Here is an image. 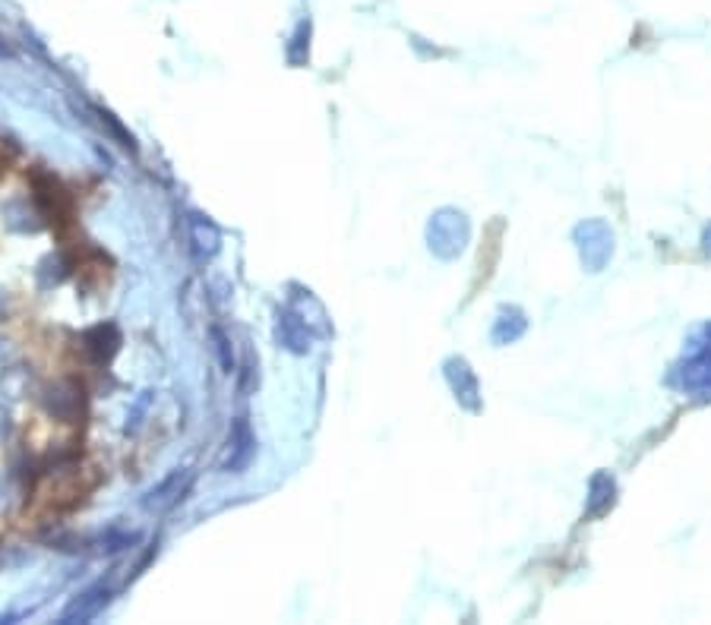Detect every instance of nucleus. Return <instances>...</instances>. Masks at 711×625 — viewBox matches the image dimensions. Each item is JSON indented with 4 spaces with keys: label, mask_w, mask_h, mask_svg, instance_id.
<instances>
[{
    "label": "nucleus",
    "mask_w": 711,
    "mask_h": 625,
    "mask_svg": "<svg viewBox=\"0 0 711 625\" xmlns=\"http://www.w3.org/2000/svg\"><path fill=\"white\" fill-rule=\"evenodd\" d=\"M187 225H190V247L200 259H212L215 253L222 250V234H219V228L212 225L209 215L193 212L187 218Z\"/></svg>",
    "instance_id": "6"
},
{
    "label": "nucleus",
    "mask_w": 711,
    "mask_h": 625,
    "mask_svg": "<svg viewBox=\"0 0 711 625\" xmlns=\"http://www.w3.org/2000/svg\"><path fill=\"white\" fill-rule=\"evenodd\" d=\"M79 395H83V389L73 386V382H64V386H51V389L42 395V405H45V411H48L51 417L70 423V420L79 414V401H83Z\"/></svg>",
    "instance_id": "8"
},
{
    "label": "nucleus",
    "mask_w": 711,
    "mask_h": 625,
    "mask_svg": "<svg viewBox=\"0 0 711 625\" xmlns=\"http://www.w3.org/2000/svg\"><path fill=\"white\" fill-rule=\"evenodd\" d=\"M427 237H430V250L449 259V256H456L462 247H465V240H468V221L462 212H452V209H443L433 215L430 221V228H427Z\"/></svg>",
    "instance_id": "1"
},
{
    "label": "nucleus",
    "mask_w": 711,
    "mask_h": 625,
    "mask_svg": "<svg viewBox=\"0 0 711 625\" xmlns=\"http://www.w3.org/2000/svg\"><path fill=\"white\" fill-rule=\"evenodd\" d=\"M111 600V588L105 581H98V584H92V588H86L83 594H79L70 607L61 613V625H73V622H89V619H95L98 613L105 610V603Z\"/></svg>",
    "instance_id": "5"
},
{
    "label": "nucleus",
    "mask_w": 711,
    "mask_h": 625,
    "mask_svg": "<svg viewBox=\"0 0 711 625\" xmlns=\"http://www.w3.org/2000/svg\"><path fill=\"white\" fill-rule=\"evenodd\" d=\"M275 338H279V348H285L294 357H304L313 348V335L307 329V322L291 307L275 310Z\"/></svg>",
    "instance_id": "4"
},
{
    "label": "nucleus",
    "mask_w": 711,
    "mask_h": 625,
    "mask_svg": "<svg viewBox=\"0 0 711 625\" xmlns=\"http://www.w3.org/2000/svg\"><path fill=\"white\" fill-rule=\"evenodd\" d=\"M310 35H313V23H310V19H301V23L294 26L291 42L285 48V57H288L291 67H304L307 60H310Z\"/></svg>",
    "instance_id": "9"
},
{
    "label": "nucleus",
    "mask_w": 711,
    "mask_h": 625,
    "mask_svg": "<svg viewBox=\"0 0 711 625\" xmlns=\"http://www.w3.org/2000/svg\"><path fill=\"white\" fill-rule=\"evenodd\" d=\"M256 458V436L250 430V420L247 417H237L231 423V436H228V452L219 461V471L222 474H244Z\"/></svg>",
    "instance_id": "2"
},
{
    "label": "nucleus",
    "mask_w": 711,
    "mask_h": 625,
    "mask_svg": "<svg viewBox=\"0 0 711 625\" xmlns=\"http://www.w3.org/2000/svg\"><path fill=\"white\" fill-rule=\"evenodd\" d=\"M190 487H193V471H187V468H177V471H171L165 480H158L155 487L143 496V509L146 512H168V509H174L177 502H181L187 493H190Z\"/></svg>",
    "instance_id": "3"
},
{
    "label": "nucleus",
    "mask_w": 711,
    "mask_h": 625,
    "mask_svg": "<svg viewBox=\"0 0 711 625\" xmlns=\"http://www.w3.org/2000/svg\"><path fill=\"white\" fill-rule=\"evenodd\" d=\"M83 348L95 360V364H108V360L121 348V332H117L114 322H102V326H92L83 335Z\"/></svg>",
    "instance_id": "7"
},
{
    "label": "nucleus",
    "mask_w": 711,
    "mask_h": 625,
    "mask_svg": "<svg viewBox=\"0 0 711 625\" xmlns=\"http://www.w3.org/2000/svg\"><path fill=\"white\" fill-rule=\"evenodd\" d=\"M0 57H13V51L7 48V42H4V38H0Z\"/></svg>",
    "instance_id": "11"
},
{
    "label": "nucleus",
    "mask_w": 711,
    "mask_h": 625,
    "mask_svg": "<svg viewBox=\"0 0 711 625\" xmlns=\"http://www.w3.org/2000/svg\"><path fill=\"white\" fill-rule=\"evenodd\" d=\"M209 341H212V351H215V360H219L222 373H234V348H231V338H228L219 326H212V329H209Z\"/></svg>",
    "instance_id": "10"
},
{
    "label": "nucleus",
    "mask_w": 711,
    "mask_h": 625,
    "mask_svg": "<svg viewBox=\"0 0 711 625\" xmlns=\"http://www.w3.org/2000/svg\"><path fill=\"white\" fill-rule=\"evenodd\" d=\"M4 304H7V294L0 291V319H4Z\"/></svg>",
    "instance_id": "12"
}]
</instances>
